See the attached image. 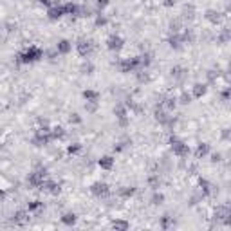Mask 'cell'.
Instances as JSON below:
<instances>
[{
  "instance_id": "cell-1",
  "label": "cell",
  "mask_w": 231,
  "mask_h": 231,
  "mask_svg": "<svg viewBox=\"0 0 231 231\" xmlns=\"http://www.w3.org/2000/svg\"><path fill=\"white\" fill-rule=\"evenodd\" d=\"M40 56H42V51L36 49V47H31V49L22 56V61H33V60H38Z\"/></svg>"
},
{
  "instance_id": "cell-2",
  "label": "cell",
  "mask_w": 231,
  "mask_h": 231,
  "mask_svg": "<svg viewBox=\"0 0 231 231\" xmlns=\"http://www.w3.org/2000/svg\"><path fill=\"white\" fill-rule=\"evenodd\" d=\"M172 150H173L177 155H186V154H188V146H186L184 143L177 141V139H172Z\"/></svg>"
},
{
  "instance_id": "cell-3",
  "label": "cell",
  "mask_w": 231,
  "mask_h": 231,
  "mask_svg": "<svg viewBox=\"0 0 231 231\" xmlns=\"http://www.w3.org/2000/svg\"><path fill=\"white\" fill-rule=\"evenodd\" d=\"M76 47H78V52H80L81 56H87V54L92 51V43L87 42V40H80V42L76 43Z\"/></svg>"
},
{
  "instance_id": "cell-4",
  "label": "cell",
  "mask_w": 231,
  "mask_h": 231,
  "mask_svg": "<svg viewBox=\"0 0 231 231\" xmlns=\"http://www.w3.org/2000/svg\"><path fill=\"white\" fill-rule=\"evenodd\" d=\"M90 190H92V193H94V195H98V197H99V195H107V193H108V186H107L105 183H96V184H92V188H90Z\"/></svg>"
},
{
  "instance_id": "cell-5",
  "label": "cell",
  "mask_w": 231,
  "mask_h": 231,
  "mask_svg": "<svg viewBox=\"0 0 231 231\" xmlns=\"http://www.w3.org/2000/svg\"><path fill=\"white\" fill-rule=\"evenodd\" d=\"M123 45V40L119 36H110L108 38V49H121Z\"/></svg>"
},
{
  "instance_id": "cell-6",
  "label": "cell",
  "mask_w": 231,
  "mask_h": 231,
  "mask_svg": "<svg viewBox=\"0 0 231 231\" xmlns=\"http://www.w3.org/2000/svg\"><path fill=\"white\" fill-rule=\"evenodd\" d=\"M63 13H65V7H52V9H49V16L51 18H58Z\"/></svg>"
},
{
  "instance_id": "cell-7",
  "label": "cell",
  "mask_w": 231,
  "mask_h": 231,
  "mask_svg": "<svg viewBox=\"0 0 231 231\" xmlns=\"http://www.w3.org/2000/svg\"><path fill=\"white\" fill-rule=\"evenodd\" d=\"M61 222H63V224H67V226H70V224H74V222H76V215H74V213H67V215H63V217H61Z\"/></svg>"
},
{
  "instance_id": "cell-8",
  "label": "cell",
  "mask_w": 231,
  "mask_h": 231,
  "mask_svg": "<svg viewBox=\"0 0 231 231\" xmlns=\"http://www.w3.org/2000/svg\"><path fill=\"white\" fill-rule=\"evenodd\" d=\"M69 49H70V43H69L67 40H61V42L58 43V51H60V52H69Z\"/></svg>"
},
{
  "instance_id": "cell-9",
  "label": "cell",
  "mask_w": 231,
  "mask_h": 231,
  "mask_svg": "<svg viewBox=\"0 0 231 231\" xmlns=\"http://www.w3.org/2000/svg\"><path fill=\"white\" fill-rule=\"evenodd\" d=\"M204 92H206V87H204V85H195V89H193V96H195V98L202 96Z\"/></svg>"
},
{
  "instance_id": "cell-10",
  "label": "cell",
  "mask_w": 231,
  "mask_h": 231,
  "mask_svg": "<svg viewBox=\"0 0 231 231\" xmlns=\"http://www.w3.org/2000/svg\"><path fill=\"white\" fill-rule=\"evenodd\" d=\"M99 166L101 168H112V157H103L99 161Z\"/></svg>"
},
{
  "instance_id": "cell-11",
  "label": "cell",
  "mask_w": 231,
  "mask_h": 231,
  "mask_svg": "<svg viewBox=\"0 0 231 231\" xmlns=\"http://www.w3.org/2000/svg\"><path fill=\"white\" fill-rule=\"evenodd\" d=\"M83 96H85V99H89V101H96V99H98V92H92V90L83 92Z\"/></svg>"
},
{
  "instance_id": "cell-12",
  "label": "cell",
  "mask_w": 231,
  "mask_h": 231,
  "mask_svg": "<svg viewBox=\"0 0 231 231\" xmlns=\"http://www.w3.org/2000/svg\"><path fill=\"white\" fill-rule=\"evenodd\" d=\"M25 219H27V217H25V213H23V211H18V213L14 215V219H13V222H16V224H22V222H23Z\"/></svg>"
},
{
  "instance_id": "cell-13",
  "label": "cell",
  "mask_w": 231,
  "mask_h": 231,
  "mask_svg": "<svg viewBox=\"0 0 231 231\" xmlns=\"http://www.w3.org/2000/svg\"><path fill=\"white\" fill-rule=\"evenodd\" d=\"M112 226H114V228H117V229H126V228H128V224H126V222H114Z\"/></svg>"
},
{
  "instance_id": "cell-14",
  "label": "cell",
  "mask_w": 231,
  "mask_h": 231,
  "mask_svg": "<svg viewBox=\"0 0 231 231\" xmlns=\"http://www.w3.org/2000/svg\"><path fill=\"white\" fill-rule=\"evenodd\" d=\"M206 152H208V145H201V146H199V150H197V154H199V155H204Z\"/></svg>"
},
{
  "instance_id": "cell-15",
  "label": "cell",
  "mask_w": 231,
  "mask_h": 231,
  "mask_svg": "<svg viewBox=\"0 0 231 231\" xmlns=\"http://www.w3.org/2000/svg\"><path fill=\"white\" fill-rule=\"evenodd\" d=\"M40 206H42V202H40V201H34V202L29 204V210H38Z\"/></svg>"
},
{
  "instance_id": "cell-16",
  "label": "cell",
  "mask_w": 231,
  "mask_h": 231,
  "mask_svg": "<svg viewBox=\"0 0 231 231\" xmlns=\"http://www.w3.org/2000/svg\"><path fill=\"white\" fill-rule=\"evenodd\" d=\"M150 184H152L154 188H159V179H157V177H152V179H150Z\"/></svg>"
},
{
  "instance_id": "cell-17",
  "label": "cell",
  "mask_w": 231,
  "mask_h": 231,
  "mask_svg": "<svg viewBox=\"0 0 231 231\" xmlns=\"http://www.w3.org/2000/svg\"><path fill=\"white\" fill-rule=\"evenodd\" d=\"M132 193H134V188H130V190H128V188H126V190H121V195H125V197H128V195H132Z\"/></svg>"
},
{
  "instance_id": "cell-18",
  "label": "cell",
  "mask_w": 231,
  "mask_h": 231,
  "mask_svg": "<svg viewBox=\"0 0 231 231\" xmlns=\"http://www.w3.org/2000/svg\"><path fill=\"white\" fill-rule=\"evenodd\" d=\"M161 201H163V195H155V197H154V202H155V204H159Z\"/></svg>"
},
{
  "instance_id": "cell-19",
  "label": "cell",
  "mask_w": 231,
  "mask_h": 231,
  "mask_svg": "<svg viewBox=\"0 0 231 231\" xmlns=\"http://www.w3.org/2000/svg\"><path fill=\"white\" fill-rule=\"evenodd\" d=\"M107 4H108V0H98V5H99V7H105Z\"/></svg>"
},
{
  "instance_id": "cell-20",
  "label": "cell",
  "mask_w": 231,
  "mask_h": 231,
  "mask_svg": "<svg viewBox=\"0 0 231 231\" xmlns=\"http://www.w3.org/2000/svg\"><path fill=\"white\" fill-rule=\"evenodd\" d=\"M181 99H183V103H188V101H190V96H188V94H183Z\"/></svg>"
},
{
  "instance_id": "cell-21",
  "label": "cell",
  "mask_w": 231,
  "mask_h": 231,
  "mask_svg": "<svg viewBox=\"0 0 231 231\" xmlns=\"http://www.w3.org/2000/svg\"><path fill=\"white\" fill-rule=\"evenodd\" d=\"M78 150H80V146H78V145H76V146H70V148H69V152H70V154H72V152H78Z\"/></svg>"
},
{
  "instance_id": "cell-22",
  "label": "cell",
  "mask_w": 231,
  "mask_h": 231,
  "mask_svg": "<svg viewBox=\"0 0 231 231\" xmlns=\"http://www.w3.org/2000/svg\"><path fill=\"white\" fill-rule=\"evenodd\" d=\"M173 2H175V0H166V5H172Z\"/></svg>"
}]
</instances>
